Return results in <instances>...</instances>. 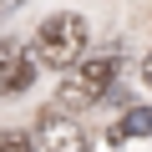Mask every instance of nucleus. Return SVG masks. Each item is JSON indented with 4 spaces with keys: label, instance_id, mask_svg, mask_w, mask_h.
Returning <instances> with one entry per match:
<instances>
[{
    "label": "nucleus",
    "instance_id": "obj_4",
    "mask_svg": "<svg viewBox=\"0 0 152 152\" xmlns=\"http://www.w3.org/2000/svg\"><path fill=\"white\" fill-rule=\"evenodd\" d=\"M31 152H91L86 147V132L76 127L71 117H61V112H41V122H36V147Z\"/></svg>",
    "mask_w": 152,
    "mask_h": 152
},
{
    "label": "nucleus",
    "instance_id": "obj_8",
    "mask_svg": "<svg viewBox=\"0 0 152 152\" xmlns=\"http://www.w3.org/2000/svg\"><path fill=\"white\" fill-rule=\"evenodd\" d=\"M142 76H147V86H152V56H147V61H142Z\"/></svg>",
    "mask_w": 152,
    "mask_h": 152
},
{
    "label": "nucleus",
    "instance_id": "obj_2",
    "mask_svg": "<svg viewBox=\"0 0 152 152\" xmlns=\"http://www.w3.org/2000/svg\"><path fill=\"white\" fill-rule=\"evenodd\" d=\"M117 81V56H76L56 86V102L61 107H91L112 91Z\"/></svg>",
    "mask_w": 152,
    "mask_h": 152
},
{
    "label": "nucleus",
    "instance_id": "obj_3",
    "mask_svg": "<svg viewBox=\"0 0 152 152\" xmlns=\"http://www.w3.org/2000/svg\"><path fill=\"white\" fill-rule=\"evenodd\" d=\"M36 71H41V66H36V56H31L26 41L0 36V96H20V91H31Z\"/></svg>",
    "mask_w": 152,
    "mask_h": 152
},
{
    "label": "nucleus",
    "instance_id": "obj_5",
    "mask_svg": "<svg viewBox=\"0 0 152 152\" xmlns=\"http://www.w3.org/2000/svg\"><path fill=\"white\" fill-rule=\"evenodd\" d=\"M152 132V107H132L127 117H122V127H112V142H122V137H147Z\"/></svg>",
    "mask_w": 152,
    "mask_h": 152
},
{
    "label": "nucleus",
    "instance_id": "obj_1",
    "mask_svg": "<svg viewBox=\"0 0 152 152\" xmlns=\"http://www.w3.org/2000/svg\"><path fill=\"white\" fill-rule=\"evenodd\" d=\"M36 66H51V71H66L76 56H86V20L71 15V10H56L36 26V46H31Z\"/></svg>",
    "mask_w": 152,
    "mask_h": 152
},
{
    "label": "nucleus",
    "instance_id": "obj_7",
    "mask_svg": "<svg viewBox=\"0 0 152 152\" xmlns=\"http://www.w3.org/2000/svg\"><path fill=\"white\" fill-rule=\"evenodd\" d=\"M20 5H26V0H0V20H5L10 10H20Z\"/></svg>",
    "mask_w": 152,
    "mask_h": 152
},
{
    "label": "nucleus",
    "instance_id": "obj_6",
    "mask_svg": "<svg viewBox=\"0 0 152 152\" xmlns=\"http://www.w3.org/2000/svg\"><path fill=\"white\" fill-rule=\"evenodd\" d=\"M0 152H31V137L15 132V127H5V132H0Z\"/></svg>",
    "mask_w": 152,
    "mask_h": 152
}]
</instances>
